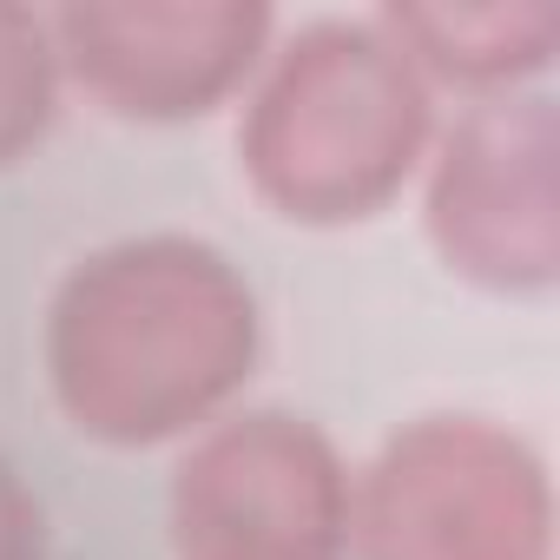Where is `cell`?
<instances>
[{
	"instance_id": "obj_1",
	"label": "cell",
	"mask_w": 560,
	"mask_h": 560,
	"mask_svg": "<svg viewBox=\"0 0 560 560\" xmlns=\"http://www.w3.org/2000/svg\"><path fill=\"white\" fill-rule=\"evenodd\" d=\"M257 363L244 270L178 231L119 237L80 257L47 304V376L67 422L106 448H152L205 429Z\"/></svg>"
},
{
	"instance_id": "obj_2",
	"label": "cell",
	"mask_w": 560,
	"mask_h": 560,
	"mask_svg": "<svg viewBox=\"0 0 560 560\" xmlns=\"http://www.w3.org/2000/svg\"><path fill=\"white\" fill-rule=\"evenodd\" d=\"M435 86L376 21H311L270 54L237 159L250 191L291 224L376 218L429 159Z\"/></svg>"
},
{
	"instance_id": "obj_3",
	"label": "cell",
	"mask_w": 560,
	"mask_h": 560,
	"mask_svg": "<svg viewBox=\"0 0 560 560\" xmlns=\"http://www.w3.org/2000/svg\"><path fill=\"white\" fill-rule=\"evenodd\" d=\"M357 560H553L547 462L488 416H422L350 481Z\"/></svg>"
},
{
	"instance_id": "obj_4",
	"label": "cell",
	"mask_w": 560,
	"mask_h": 560,
	"mask_svg": "<svg viewBox=\"0 0 560 560\" xmlns=\"http://www.w3.org/2000/svg\"><path fill=\"white\" fill-rule=\"evenodd\" d=\"M178 560H350V468L284 409L211 422L172 475Z\"/></svg>"
},
{
	"instance_id": "obj_5",
	"label": "cell",
	"mask_w": 560,
	"mask_h": 560,
	"mask_svg": "<svg viewBox=\"0 0 560 560\" xmlns=\"http://www.w3.org/2000/svg\"><path fill=\"white\" fill-rule=\"evenodd\" d=\"M442 264L494 298L560 284V113L547 93L475 100L429 152L422 191Z\"/></svg>"
},
{
	"instance_id": "obj_6",
	"label": "cell",
	"mask_w": 560,
	"mask_h": 560,
	"mask_svg": "<svg viewBox=\"0 0 560 560\" xmlns=\"http://www.w3.org/2000/svg\"><path fill=\"white\" fill-rule=\"evenodd\" d=\"M60 73L113 119L178 126L224 106L270 47L264 0H73L47 14Z\"/></svg>"
},
{
	"instance_id": "obj_7",
	"label": "cell",
	"mask_w": 560,
	"mask_h": 560,
	"mask_svg": "<svg viewBox=\"0 0 560 560\" xmlns=\"http://www.w3.org/2000/svg\"><path fill=\"white\" fill-rule=\"evenodd\" d=\"M376 27L409 54L429 86L475 100L521 93L560 54V0H396Z\"/></svg>"
},
{
	"instance_id": "obj_8",
	"label": "cell",
	"mask_w": 560,
	"mask_h": 560,
	"mask_svg": "<svg viewBox=\"0 0 560 560\" xmlns=\"http://www.w3.org/2000/svg\"><path fill=\"white\" fill-rule=\"evenodd\" d=\"M54 100H60V47L47 14L0 0V165H21L47 139Z\"/></svg>"
},
{
	"instance_id": "obj_9",
	"label": "cell",
	"mask_w": 560,
	"mask_h": 560,
	"mask_svg": "<svg viewBox=\"0 0 560 560\" xmlns=\"http://www.w3.org/2000/svg\"><path fill=\"white\" fill-rule=\"evenodd\" d=\"M0 560H47V514L8 462H0Z\"/></svg>"
}]
</instances>
